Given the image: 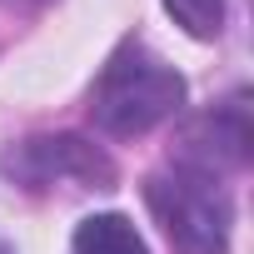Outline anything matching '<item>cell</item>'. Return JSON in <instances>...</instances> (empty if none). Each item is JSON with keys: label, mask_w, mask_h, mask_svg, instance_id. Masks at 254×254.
<instances>
[{"label": "cell", "mask_w": 254, "mask_h": 254, "mask_svg": "<svg viewBox=\"0 0 254 254\" xmlns=\"http://www.w3.org/2000/svg\"><path fill=\"white\" fill-rule=\"evenodd\" d=\"M70 254H150V249L125 214H90V219H80Z\"/></svg>", "instance_id": "5b68a950"}, {"label": "cell", "mask_w": 254, "mask_h": 254, "mask_svg": "<svg viewBox=\"0 0 254 254\" xmlns=\"http://www.w3.org/2000/svg\"><path fill=\"white\" fill-rule=\"evenodd\" d=\"M0 254H5V249H0Z\"/></svg>", "instance_id": "ba28073f"}, {"label": "cell", "mask_w": 254, "mask_h": 254, "mask_svg": "<svg viewBox=\"0 0 254 254\" xmlns=\"http://www.w3.org/2000/svg\"><path fill=\"white\" fill-rule=\"evenodd\" d=\"M249 145H254L249 95L234 90L229 100H219L214 110H204L190 130H185V145H180L175 165H190V170H204V175L244 170V165H249Z\"/></svg>", "instance_id": "277c9868"}, {"label": "cell", "mask_w": 254, "mask_h": 254, "mask_svg": "<svg viewBox=\"0 0 254 254\" xmlns=\"http://www.w3.org/2000/svg\"><path fill=\"white\" fill-rule=\"evenodd\" d=\"M0 175L25 194L115 190V160L85 135H30L0 155Z\"/></svg>", "instance_id": "3957f363"}, {"label": "cell", "mask_w": 254, "mask_h": 254, "mask_svg": "<svg viewBox=\"0 0 254 254\" xmlns=\"http://www.w3.org/2000/svg\"><path fill=\"white\" fill-rule=\"evenodd\" d=\"M5 10H15V15H40V10H50L55 0H0Z\"/></svg>", "instance_id": "52a82bcc"}, {"label": "cell", "mask_w": 254, "mask_h": 254, "mask_svg": "<svg viewBox=\"0 0 254 254\" xmlns=\"http://www.w3.org/2000/svg\"><path fill=\"white\" fill-rule=\"evenodd\" d=\"M165 10L194 40H219L224 35V0H165Z\"/></svg>", "instance_id": "8992f818"}, {"label": "cell", "mask_w": 254, "mask_h": 254, "mask_svg": "<svg viewBox=\"0 0 254 254\" xmlns=\"http://www.w3.org/2000/svg\"><path fill=\"white\" fill-rule=\"evenodd\" d=\"M180 105H185V75L135 35L115 45V55L90 85V120L110 140L150 135L155 125L180 115Z\"/></svg>", "instance_id": "6da1fadb"}, {"label": "cell", "mask_w": 254, "mask_h": 254, "mask_svg": "<svg viewBox=\"0 0 254 254\" xmlns=\"http://www.w3.org/2000/svg\"><path fill=\"white\" fill-rule=\"evenodd\" d=\"M145 204L175 254H229L234 199L219 185V175L170 160L165 170H155L145 180Z\"/></svg>", "instance_id": "7a4b0ae2"}]
</instances>
